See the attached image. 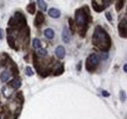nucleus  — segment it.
Listing matches in <instances>:
<instances>
[{
  "label": "nucleus",
  "mask_w": 127,
  "mask_h": 119,
  "mask_svg": "<svg viewBox=\"0 0 127 119\" xmlns=\"http://www.w3.org/2000/svg\"><path fill=\"white\" fill-rule=\"evenodd\" d=\"M93 42H94V44H95L97 48H100L102 52H106V50L109 49V47L111 45L109 35L102 30L101 26H96L95 32H94V36H93Z\"/></svg>",
  "instance_id": "nucleus-1"
},
{
  "label": "nucleus",
  "mask_w": 127,
  "mask_h": 119,
  "mask_svg": "<svg viewBox=\"0 0 127 119\" xmlns=\"http://www.w3.org/2000/svg\"><path fill=\"white\" fill-rule=\"evenodd\" d=\"M100 58H99V55L97 54H90L89 57H88V59H86V63H85V66H86V70L88 71H90V73H93L95 69H96V66L99 65V63H100Z\"/></svg>",
  "instance_id": "nucleus-2"
},
{
  "label": "nucleus",
  "mask_w": 127,
  "mask_h": 119,
  "mask_svg": "<svg viewBox=\"0 0 127 119\" xmlns=\"http://www.w3.org/2000/svg\"><path fill=\"white\" fill-rule=\"evenodd\" d=\"M85 9H79L77 10L74 17H75V21H77V25L84 31L85 27V23H86V11H84Z\"/></svg>",
  "instance_id": "nucleus-3"
},
{
  "label": "nucleus",
  "mask_w": 127,
  "mask_h": 119,
  "mask_svg": "<svg viewBox=\"0 0 127 119\" xmlns=\"http://www.w3.org/2000/svg\"><path fill=\"white\" fill-rule=\"evenodd\" d=\"M12 76V71L11 70H9V69H5L2 73H1V75H0V79H1V81L2 82H7L9 80H10V78Z\"/></svg>",
  "instance_id": "nucleus-4"
},
{
  "label": "nucleus",
  "mask_w": 127,
  "mask_h": 119,
  "mask_svg": "<svg viewBox=\"0 0 127 119\" xmlns=\"http://www.w3.org/2000/svg\"><path fill=\"white\" fill-rule=\"evenodd\" d=\"M119 30H120V36L122 38H126V17L121 20L120 26H119Z\"/></svg>",
  "instance_id": "nucleus-5"
},
{
  "label": "nucleus",
  "mask_w": 127,
  "mask_h": 119,
  "mask_svg": "<svg viewBox=\"0 0 127 119\" xmlns=\"http://www.w3.org/2000/svg\"><path fill=\"white\" fill-rule=\"evenodd\" d=\"M54 53H56V57H57V58L63 59V58H64V55H65V49H64V47H63V45H58V47L56 48Z\"/></svg>",
  "instance_id": "nucleus-6"
},
{
  "label": "nucleus",
  "mask_w": 127,
  "mask_h": 119,
  "mask_svg": "<svg viewBox=\"0 0 127 119\" xmlns=\"http://www.w3.org/2000/svg\"><path fill=\"white\" fill-rule=\"evenodd\" d=\"M62 40L64 43H69L70 42V33H69V30L67 27L63 28V32H62Z\"/></svg>",
  "instance_id": "nucleus-7"
},
{
  "label": "nucleus",
  "mask_w": 127,
  "mask_h": 119,
  "mask_svg": "<svg viewBox=\"0 0 127 119\" xmlns=\"http://www.w3.org/2000/svg\"><path fill=\"white\" fill-rule=\"evenodd\" d=\"M48 15H49L51 17H53V19H58V17L61 16V11H59L58 9L52 7V9H49V10H48Z\"/></svg>",
  "instance_id": "nucleus-8"
},
{
  "label": "nucleus",
  "mask_w": 127,
  "mask_h": 119,
  "mask_svg": "<svg viewBox=\"0 0 127 119\" xmlns=\"http://www.w3.org/2000/svg\"><path fill=\"white\" fill-rule=\"evenodd\" d=\"M43 35H44V37H46V38L52 40V38L54 37V31H53L52 28H46V30H44V32H43Z\"/></svg>",
  "instance_id": "nucleus-9"
},
{
  "label": "nucleus",
  "mask_w": 127,
  "mask_h": 119,
  "mask_svg": "<svg viewBox=\"0 0 127 119\" xmlns=\"http://www.w3.org/2000/svg\"><path fill=\"white\" fill-rule=\"evenodd\" d=\"M43 21H44V19H43V15L41 12H38L37 15H36V20H35V25L36 26H41L43 23Z\"/></svg>",
  "instance_id": "nucleus-10"
},
{
  "label": "nucleus",
  "mask_w": 127,
  "mask_h": 119,
  "mask_svg": "<svg viewBox=\"0 0 127 119\" xmlns=\"http://www.w3.org/2000/svg\"><path fill=\"white\" fill-rule=\"evenodd\" d=\"M10 86H11L12 88H20V86H21V81H20V79H14L11 82H10Z\"/></svg>",
  "instance_id": "nucleus-11"
},
{
  "label": "nucleus",
  "mask_w": 127,
  "mask_h": 119,
  "mask_svg": "<svg viewBox=\"0 0 127 119\" xmlns=\"http://www.w3.org/2000/svg\"><path fill=\"white\" fill-rule=\"evenodd\" d=\"M36 2H37V6L40 7L41 11H46V10H47V5H46V2H44L43 0H37Z\"/></svg>",
  "instance_id": "nucleus-12"
},
{
  "label": "nucleus",
  "mask_w": 127,
  "mask_h": 119,
  "mask_svg": "<svg viewBox=\"0 0 127 119\" xmlns=\"http://www.w3.org/2000/svg\"><path fill=\"white\" fill-rule=\"evenodd\" d=\"M32 47L35 49H40L41 48V40H38V38H35V40H32Z\"/></svg>",
  "instance_id": "nucleus-13"
},
{
  "label": "nucleus",
  "mask_w": 127,
  "mask_h": 119,
  "mask_svg": "<svg viewBox=\"0 0 127 119\" xmlns=\"http://www.w3.org/2000/svg\"><path fill=\"white\" fill-rule=\"evenodd\" d=\"M35 6H36V4H35V2H31V4L27 6V11H29L30 14H35Z\"/></svg>",
  "instance_id": "nucleus-14"
},
{
  "label": "nucleus",
  "mask_w": 127,
  "mask_h": 119,
  "mask_svg": "<svg viewBox=\"0 0 127 119\" xmlns=\"http://www.w3.org/2000/svg\"><path fill=\"white\" fill-rule=\"evenodd\" d=\"M124 4H125V0H117V2H116V10L120 11V10L122 9Z\"/></svg>",
  "instance_id": "nucleus-15"
},
{
  "label": "nucleus",
  "mask_w": 127,
  "mask_h": 119,
  "mask_svg": "<svg viewBox=\"0 0 127 119\" xmlns=\"http://www.w3.org/2000/svg\"><path fill=\"white\" fill-rule=\"evenodd\" d=\"M37 53H38V55H41V57H46V55H47V50L43 49L42 47H41L40 49H37Z\"/></svg>",
  "instance_id": "nucleus-16"
},
{
  "label": "nucleus",
  "mask_w": 127,
  "mask_h": 119,
  "mask_svg": "<svg viewBox=\"0 0 127 119\" xmlns=\"http://www.w3.org/2000/svg\"><path fill=\"white\" fill-rule=\"evenodd\" d=\"M25 73H26V75H27V76H32V75H33V71H32V69H31L30 66H27V68H26Z\"/></svg>",
  "instance_id": "nucleus-17"
},
{
  "label": "nucleus",
  "mask_w": 127,
  "mask_h": 119,
  "mask_svg": "<svg viewBox=\"0 0 127 119\" xmlns=\"http://www.w3.org/2000/svg\"><path fill=\"white\" fill-rule=\"evenodd\" d=\"M99 58H100V59H102V60H106V59L109 58V54H107V53H105V52H102V53H101V55H100Z\"/></svg>",
  "instance_id": "nucleus-18"
},
{
  "label": "nucleus",
  "mask_w": 127,
  "mask_h": 119,
  "mask_svg": "<svg viewBox=\"0 0 127 119\" xmlns=\"http://www.w3.org/2000/svg\"><path fill=\"white\" fill-rule=\"evenodd\" d=\"M105 16H106V19H107V20H109V21L112 23V17H111V14H110V12H105Z\"/></svg>",
  "instance_id": "nucleus-19"
},
{
  "label": "nucleus",
  "mask_w": 127,
  "mask_h": 119,
  "mask_svg": "<svg viewBox=\"0 0 127 119\" xmlns=\"http://www.w3.org/2000/svg\"><path fill=\"white\" fill-rule=\"evenodd\" d=\"M120 96H121V101H122V102H125V101H126V95H125V92H124V91H121Z\"/></svg>",
  "instance_id": "nucleus-20"
},
{
  "label": "nucleus",
  "mask_w": 127,
  "mask_h": 119,
  "mask_svg": "<svg viewBox=\"0 0 127 119\" xmlns=\"http://www.w3.org/2000/svg\"><path fill=\"white\" fill-rule=\"evenodd\" d=\"M2 38H4V31L0 28V40H2Z\"/></svg>",
  "instance_id": "nucleus-21"
},
{
  "label": "nucleus",
  "mask_w": 127,
  "mask_h": 119,
  "mask_svg": "<svg viewBox=\"0 0 127 119\" xmlns=\"http://www.w3.org/2000/svg\"><path fill=\"white\" fill-rule=\"evenodd\" d=\"M124 71H125V73L127 71V64H125V65H124Z\"/></svg>",
  "instance_id": "nucleus-22"
},
{
  "label": "nucleus",
  "mask_w": 127,
  "mask_h": 119,
  "mask_svg": "<svg viewBox=\"0 0 127 119\" xmlns=\"http://www.w3.org/2000/svg\"><path fill=\"white\" fill-rule=\"evenodd\" d=\"M102 95H104V96H109V92H105V91H104V92H102Z\"/></svg>",
  "instance_id": "nucleus-23"
}]
</instances>
